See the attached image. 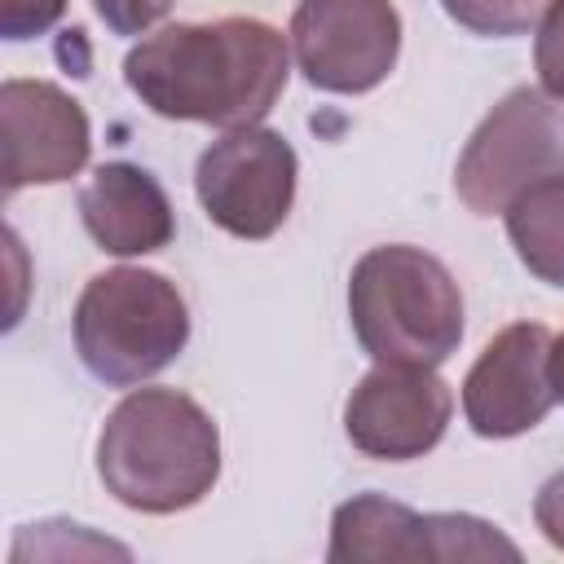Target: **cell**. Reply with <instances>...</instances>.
<instances>
[{"label": "cell", "mask_w": 564, "mask_h": 564, "mask_svg": "<svg viewBox=\"0 0 564 564\" xmlns=\"http://www.w3.org/2000/svg\"><path fill=\"white\" fill-rule=\"evenodd\" d=\"M97 476L128 511H189L220 480V427L189 392L132 388L97 432Z\"/></svg>", "instance_id": "2"}, {"label": "cell", "mask_w": 564, "mask_h": 564, "mask_svg": "<svg viewBox=\"0 0 564 564\" xmlns=\"http://www.w3.org/2000/svg\"><path fill=\"white\" fill-rule=\"evenodd\" d=\"M551 388H555V401H564V335L551 339Z\"/></svg>", "instance_id": "20"}, {"label": "cell", "mask_w": 564, "mask_h": 564, "mask_svg": "<svg viewBox=\"0 0 564 564\" xmlns=\"http://www.w3.org/2000/svg\"><path fill=\"white\" fill-rule=\"evenodd\" d=\"M300 159L295 145L273 128H229L198 154L194 194L207 220L234 238L264 242L273 238L295 203Z\"/></svg>", "instance_id": "6"}, {"label": "cell", "mask_w": 564, "mask_h": 564, "mask_svg": "<svg viewBox=\"0 0 564 564\" xmlns=\"http://www.w3.org/2000/svg\"><path fill=\"white\" fill-rule=\"evenodd\" d=\"M533 524H538V533L555 551H564V471H555V476L542 480V489L533 498Z\"/></svg>", "instance_id": "19"}, {"label": "cell", "mask_w": 564, "mask_h": 564, "mask_svg": "<svg viewBox=\"0 0 564 564\" xmlns=\"http://www.w3.org/2000/svg\"><path fill=\"white\" fill-rule=\"evenodd\" d=\"M79 220L106 256H154L176 238L167 189L141 163H97L79 189Z\"/></svg>", "instance_id": "11"}, {"label": "cell", "mask_w": 564, "mask_h": 564, "mask_svg": "<svg viewBox=\"0 0 564 564\" xmlns=\"http://www.w3.org/2000/svg\"><path fill=\"white\" fill-rule=\"evenodd\" d=\"M70 339L97 383L141 388L185 352L189 308L163 273L119 264L84 282L70 313Z\"/></svg>", "instance_id": "4"}, {"label": "cell", "mask_w": 564, "mask_h": 564, "mask_svg": "<svg viewBox=\"0 0 564 564\" xmlns=\"http://www.w3.org/2000/svg\"><path fill=\"white\" fill-rule=\"evenodd\" d=\"M66 0H0V35L4 40H35L57 26Z\"/></svg>", "instance_id": "17"}, {"label": "cell", "mask_w": 564, "mask_h": 564, "mask_svg": "<svg viewBox=\"0 0 564 564\" xmlns=\"http://www.w3.org/2000/svg\"><path fill=\"white\" fill-rule=\"evenodd\" d=\"M555 0H441L445 18L485 40H516L538 31Z\"/></svg>", "instance_id": "15"}, {"label": "cell", "mask_w": 564, "mask_h": 564, "mask_svg": "<svg viewBox=\"0 0 564 564\" xmlns=\"http://www.w3.org/2000/svg\"><path fill=\"white\" fill-rule=\"evenodd\" d=\"M564 176V101L538 84L511 88L467 137L454 189L471 216H502L511 198Z\"/></svg>", "instance_id": "5"}, {"label": "cell", "mask_w": 564, "mask_h": 564, "mask_svg": "<svg viewBox=\"0 0 564 564\" xmlns=\"http://www.w3.org/2000/svg\"><path fill=\"white\" fill-rule=\"evenodd\" d=\"M533 70H538V88H546L555 101H564V0H555L546 9V18L538 22Z\"/></svg>", "instance_id": "16"}, {"label": "cell", "mask_w": 564, "mask_h": 564, "mask_svg": "<svg viewBox=\"0 0 564 564\" xmlns=\"http://www.w3.org/2000/svg\"><path fill=\"white\" fill-rule=\"evenodd\" d=\"M93 154L88 110L48 79L0 84V176L4 198L26 185H62Z\"/></svg>", "instance_id": "8"}, {"label": "cell", "mask_w": 564, "mask_h": 564, "mask_svg": "<svg viewBox=\"0 0 564 564\" xmlns=\"http://www.w3.org/2000/svg\"><path fill=\"white\" fill-rule=\"evenodd\" d=\"M516 260L546 286H564V176L511 198L502 212Z\"/></svg>", "instance_id": "13"}, {"label": "cell", "mask_w": 564, "mask_h": 564, "mask_svg": "<svg viewBox=\"0 0 564 564\" xmlns=\"http://www.w3.org/2000/svg\"><path fill=\"white\" fill-rule=\"evenodd\" d=\"M167 9L172 0H93V13L106 22L110 35H145Z\"/></svg>", "instance_id": "18"}, {"label": "cell", "mask_w": 564, "mask_h": 564, "mask_svg": "<svg viewBox=\"0 0 564 564\" xmlns=\"http://www.w3.org/2000/svg\"><path fill=\"white\" fill-rule=\"evenodd\" d=\"M551 339L542 322H511L480 348L463 379V419L476 436L511 441L551 414Z\"/></svg>", "instance_id": "10"}, {"label": "cell", "mask_w": 564, "mask_h": 564, "mask_svg": "<svg viewBox=\"0 0 564 564\" xmlns=\"http://www.w3.org/2000/svg\"><path fill=\"white\" fill-rule=\"evenodd\" d=\"M291 79V40L260 18L167 22L123 57V84L159 119L251 128Z\"/></svg>", "instance_id": "1"}, {"label": "cell", "mask_w": 564, "mask_h": 564, "mask_svg": "<svg viewBox=\"0 0 564 564\" xmlns=\"http://www.w3.org/2000/svg\"><path fill=\"white\" fill-rule=\"evenodd\" d=\"M330 564H414L436 560L432 546V516L410 511L405 502H392L383 494H352L330 516Z\"/></svg>", "instance_id": "12"}, {"label": "cell", "mask_w": 564, "mask_h": 564, "mask_svg": "<svg viewBox=\"0 0 564 564\" xmlns=\"http://www.w3.org/2000/svg\"><path fill=\"white\" fill-rule=\"evenodd\" d=\"M454 419V392L432 366H379L344 401V436L379 463H410L441 445Z\"/></svg>", "instance_id": "9"}, {"label": "cell", "mask_w": 564, "mask_h": 564, "mask_svg": "<svg viewBox=\"0 0 564 564\" xmlns=\"http://www.w3.org/2000/svg\"><path fill=\"white\" fill-rule=\"evenodd\" d=\"M436 564L445 560H520V546L489 520L463 511H432Z\"/></svg>", "instance_id": "14"}, {"label": "cell", "mask_w": 564, "mask_h": 564, "mask_svg": "<svg viewBox=\"0 0 564 564\" xmlns=\"http://www.w3.org/2000/svg\"><path fill=\"white\" fill-rule=\"evenodd\" d=\"M286 40L313 88L361 97L379 88L401 57V13L392 0H300Z\"/></svg>", "instance_id": "7"}, {"label": "cell", "mask_w": 564, "mask_h": 564, "mask_svg": "<svg viewBox=\"0 0 564 564\" xmlns=\"http://www.w3.org/2000/svg\"><path fill=\"white\" fill-rule=\"evenodd\" d=\"M348 322L379 366H441L463 344V291L423 247L383 242L348 273Z\"/></svg>", "instance_id": "3"}]
</instances>
